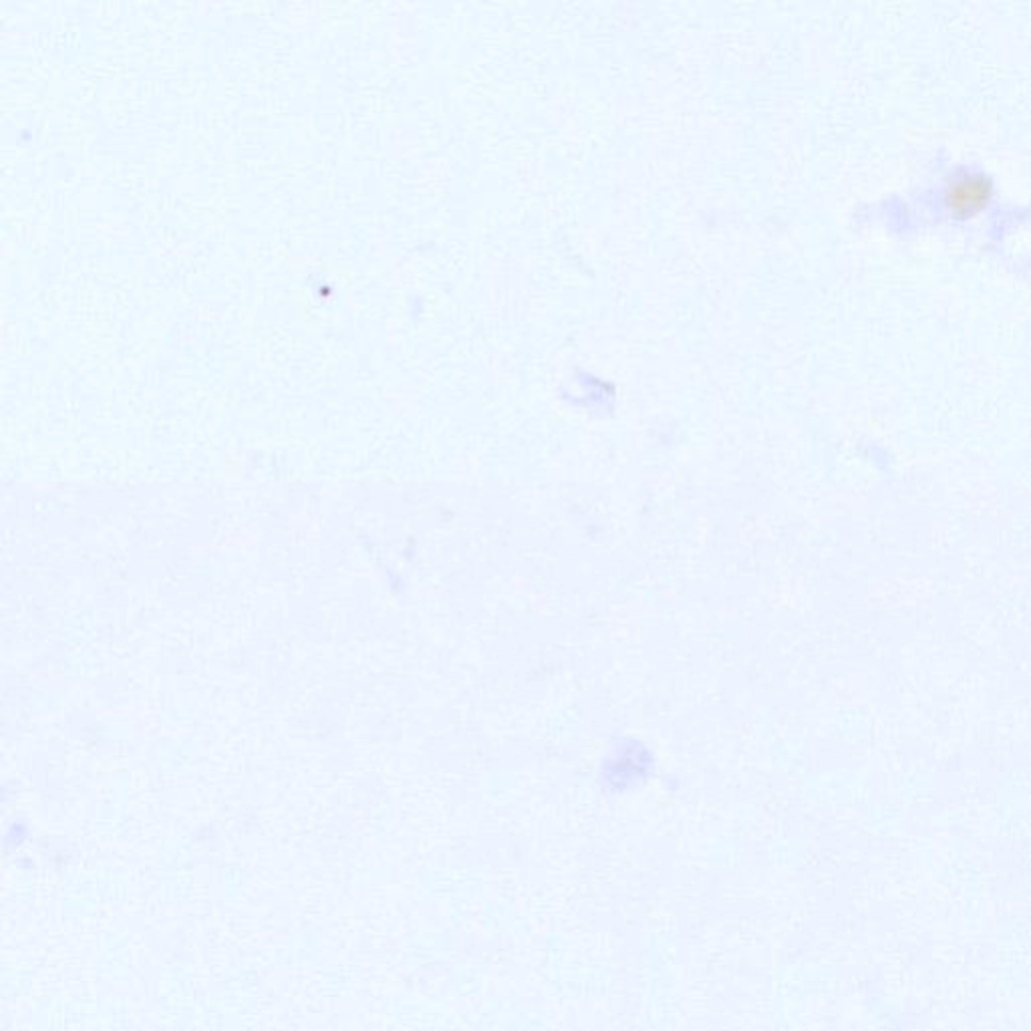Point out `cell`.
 <instances>
[{
    "instance_id": "1",
    "label": "cell",
    "mask_w": 1031,
    "mask_h": 1031,
    "mask_svg": "<svg viewBox=\"0 0 1031 1031\" xmlns=\"http://www.w3.org/2000/svg\"><path fill=\"white\" fill-rule=\"evenodd\" d=\"M550 991L560 997L580 999V997H603L609 993L613 975L607 965L584 963L564 967L554 977L546 979Z\"/></svg>"
},
{
    "instance_id": "2",
    "label": "cell",
    "mask_w": 1031,
    "mask_h": 1031,
    "mask_svg": "<svg viewBox=\"0 0 1031 1031\" xmlns=\"http://www.w3.org/2000/svg\"><path fill=\"white\" fill-rule=\"evenodd\" d=\"M675 943L669 933H651L643 947V977L647 989H675Z\"/></svg>"
},
{
    "instance_id": "3",
    "label": "cell",
    "mask_w": 1031,
    "mask_h": 1031,
    "mask_svg": "<svg viewBox=\"0 0 1031 1031\" xmlns=\"http://www.w3.org/2000/svg\"><path fill=\"white\" fill-rule=\"evenodd\" d=\"M677 1019L675 989H647L645 991V1021L651 1029L665 1031Z\"/></svg>"
},
{
    "instance_id": "4",
    "label": "cell",
    "mask_w": 1031,
    "mask_h": 1031,
    "mask_svg": "<svg viewBox=\"0 0 1031 1031\" xmlns=\"http://www.w3.org/2000/svg\"><path fill=\"white\" fill-rule=\"evenodd\" d=\"M486 921L490 929L498 933H522L526 929L524 919L504 901H496L486 909Z\"/></svg>"
},
{
    "instance_id": "5",
    "label": "cell",
    "mask_w": 1031,
    "mask_h": 1031,
    "mask_svg": "<svg viewBox=\"0 0 1031 1031\" xmlns=\"http://www.w3.org/2000/svg\"><path fill=\"white\" fill-rule=\"evenodd\" d=\"M772 1015H774V1021H776L780 1027H794V1025L798 1023V1019H800V1011H798L796 995H790V993L778 991V993H776V999H774Z\"/></svg>"
},
{
    "instance_id": "6",
    "label": "cell",
    "mask_w": 1031,
    "mask_h": 1031,
    "mask_svg": "<svg viewBox=\"0 0 1031 1031\" xmlns=\"http://www.w3.org/2000/svg\"><path fill=\"white\" fill-rule=\"evenodd\" d=\"M544 1023H546L544 1011H540V1009H520L518 1029L534 1031V1029H540Z\"/></svg>"
}]
</instances>
